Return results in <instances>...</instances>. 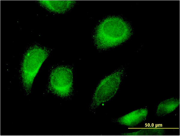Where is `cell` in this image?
I'll use <instances>...</instances> for the list:
<instances>
[{"instance_id":"cell-1","label":"cell","mask_w":180,"mask_h":136,"mask_svg":"<svg viewBox=\"0 0 180 136\" xmlns=\"http://www.w3.org/2000/svg\"><path fill=\"white\" fill-rule=\"evenodd\" d=\"M131 34L128 24L117 17L107 18L98 26L94 36L97 47L104 49L118 46L127 40Z\"/></svg>"},{"instance_id":"cell-2","label":"cell","mask_w":180,"mask_h":136,"mask_svg":"<svg viewBox=\"0 0 180 136\" xmlns=\"http://www.w3.org/2000/svg\"><path fill=\"white\" fill-rule=\"evenodd\" d=\"M48 54L46 49L35 46L30 48L24 56L22 76L23 86L27 92H30L34 79Z\"/></svg>"},{"instance_id":"cell-3","label":"cell","mask_w":180,"mask_h":136,"mask_svg":"<svg viewBox=\"0 0 180 136\" xmlns=\"http://www.w3.org/2000/svg\"><path fill=\"white\" fill-rule=\"evenodd\" d=\"M123 73L119 69L106 77L97 87L93 99L91 106L94 107L111 98L119 88Z\"/></svg>"},{"instance_id":"cell-4","label":"cell","mask_w":180,"mask_h":136,"mask_svg":"<svg viewBox=\"0 0 180 136\" xmlns=\"http://www.w3.org/2000/svg\"><path fill=\"white\" fill-rule=\"evenodd\" d=\"M73 84V75L71 68L60 66L52 71L49 87L54 93L62 97L68 96L72 92Z\"/></svg>"},{"instance_id":"cell-5","label":"cell","mask_w":180,"mask_h":136,"mask_svg":"<svg viewBox=\"0 0 180 136\" xmlns=\"http://www.w3.org/2000/svg\"><path fill=\"white\" fill-rule=\"evenodd\" d=\"M148 112L146 108L138 109L120 117L118 122L122 125L133 127L146 119Z\"/></svg>"},{"instance_id":"cell-6","label":"cell","mask_w":180,"mask_h":136,"mask_svg":"<svg viewBox=\"0 0 180 136\" xmlns=\"http://www.w3.org/2000/svg\"><path fill=\"white\" fill-rule=\"evenodd\" d=\"M39 2L48 10L58 13L65 12L76 2L75 1L73 0H40Z\"/></svg>"},{"instance_id":"cell-7","label":"cell","mask_w":180,"mask_h":136,"mask_svg":"<svg viewBox=\"0 0 180 136\" xmlns=\"http://www.w3.org/2000/svg\"><path fill=\"white\" fill-rule=\"evenodd\" d=\"M179 100L174 98L164 101L158 105L156 114L161 116L170 113L179 106Z\"/></svg>"},{"instance_id":"cell-8","label":"cell","mask_w":180,"mask_h":136,"mask_svg":"<svg viewBox=\"0 0 180 136\" xmlns=\"http://www.w3.org/2000/svg\"><path fill=\"white\" fill-rule=\"evenodd\" d=\"M165 133V130L162 128H145L136 131L123 134L129 136H161Z\"/></svg>"}]
</instances>
